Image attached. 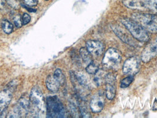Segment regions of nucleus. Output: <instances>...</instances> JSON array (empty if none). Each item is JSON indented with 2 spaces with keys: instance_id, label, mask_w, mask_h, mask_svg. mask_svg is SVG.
Returning <instances> with one entry per match:
<instances>
[{
  "instance_id": "5701e85b",
  "label": "nucleus",
  "mask_w": 157,
  "mask_h": 118,
  "mask_svg": "<svg viewBox=\"0 0 157 118\" xmlns=\"http://www.w3.org/2000/svg\"><path fill=\"white\" fill-rule=\"evenodd\" d=\"M31 20V17L30 16H29L28 14L27 13H24L23 14V16H22V19H21V21H22V24L23 25H27V24H29L30 23Z\"/></svg>"
},
{
  "instance_id": "9b49d317",
  "label": "nucleus",
  "mask_w": 157,
  "mask_h": 118,
  "mask_svg": "<svg viewBox=\"0 0 157 118\" xmlns=\"http://www.w3.org/2000/svg\"><path fill=\"white\" fill-rule=\"evenodd\" d=\"M104 99L101 96H94L90 102L91 110L94 113L100 112L104 107Z\"/></svg>"
},
{
  "instance_id": "bb28decb",
  "label": "nucleus",
  "mask_w": 157,
  "mask_h": 118,
  "mask_svg": "<svg viewBox=\"0 0 157 118\" xmlns=\"http://www.w3.org/2000/svg\"><path fill=\"white\" fill-rule=\"evenodd\" d=\"M152 109H153L154 110H157V102L156 100H155V101L154 103V105H153Z\"/></svg>"
},
{
  "instance_id": "9d476101",
  "label": "nucleus",
  "mask_w": 157,
  "mask_h": 118,
  "mask_svg": "<svg viewBox=\"0 0 157 118\" xmlns=\"http://www.w3.org/2000/svg\"><path fill=\"white\" fill-rule=\"evenodd\" d=\"M12 98V92L9 89L0 92V115L7 109Z\"/></svg>"
},
{
  "instance_id": "dca6fc26",
  "label": "nucleus",
  "mask_w": 157,
  "mask_h": 118,
  "mask_svg": "<svg viewBox=\"0 0 157 118\" xmlns=\"http://www.w3.org/2000/svg\"><path fill=\"white\" fill-rule=\"evenodd\" d=\"M74 76L75 80L80 86L86 87L87 85V79L86 76L84 73L80 72H78L74 73Z\"/></svg>"
},
{
  "instance_id": "aec40b11",
  "label": "nucleus",
  "mask_w": 157,
  "mask_h": 118,
  "mask_svg": "<svg viewBox=\"0 0 157 118\" xmlns=\"http://www.w3.org/2000/svg\"><path fill=\"white\" fill-rule=\"evenodd\" d=\"M86 70L87 72L90 74H96V73L99 71V66L92 62L87 65Z\"/></svg>"
},
{
  "instance_id": "f8f14e48",
  "label": "nucleus",
  "mask_w": 157,
  "mask_h": 118,
  "mask_svg": "<svg viewBox=\"0 0 157 118\" xmlns=\"http://www.w3.org/2000/svg\"><path fill=\"white\" fill-rule=\"evenodd\" d=\"M16 107L20 110L22 116L27 115L30 110V100L25 97H22L18 101Z\"/></svg>"
},
{
  "instance_id": "f257e3e1",
  "label": "nucleus",
  "mask_w": 157,
  "mask_h": 118,
  "mask_svg": "<svg viewBox=\"0 0 157 118\" xmlns=\"http://www.w3.org/2000/svg\"><path fill=\"white\" fill-rule=\"evenodd\" d=\"M30 110L33 117H44L46 113V102L43 94L38 87L32 89L30 95Z\"/></svg>"
},
{
  "instance_id": "423d86ee",
  "label": "nucleus",
  "mask_w": 157,
  "mask_h": 118,
  "mask_svg": "<svg viewBox=\"0 0 157 118\" xmlns=\"http://www.w3.org/2000/svg\"><path fill=\"white\" fill-rule=\"evenodd\" d=\"M140 61L136 57H131L127 59L123 66V72L125 74L134 75L139 71Z\"/></svg>"
},
{
  "instance_id": "4468645a",
  "label": "nucleus",
  "mask_w": 157,
  "mask_h": 118,
  "mask_svg": "<svg viewBox=\"0 0 157 118\" xmlns=\"http://www.w3.org/2000/svg\"><path fill=\"white\" fill-rule=\"evenodd\" d=\"M123 4L126 7L133 9H143L146 8L142 0H123Z\"/></svg>"
},
{
  "instance_id": "7ed1b4c3",
  "label": "nucleus",
  "mask_w": 157,
  "mask_h": 118,
  "mask_svg": "<svg viewBox=\"0 0 157 118\" xmlns=\"http://www.w3.org/2000/svg\"><path fill=\"white\" fill-rule=\"evenodd\" d=\"M121 22L135 39L141 42H147L149 40V34L146 29L136 21L129 18H124L121 20Z\"/></svg>"
},
{
  "instance_id": "1a4fd4ad",
  "label": "nucleus",
  "mask_w": 157,
  "mask_h": 118,
  "mask_svg": "<svg viewBox=\"0 0 157 118\" xmlns=\"http://www.w3.org/2000/svg\"><path fill=\"white\" fill-rule=\"evenodd\" d=\"M106 96L109 100H112L116 95V87L115 86V78L112 74L106 76Z\"/></svg>"
},
{
  "instance_id": "0eeeda50",
  "label": "nucleus",
  "mask_w": 157,
  "mask_h": 118,
  "mask_svg": "<svg viewBox=\"0 0 157 118\" xmlns=\"http://www.w3.org/2000/svg\"><path fill=\"white\" fill-rule=\"evenodd\" d=\"M157 55V39L148 45L142 53V60L144 63H148Z\"/></svg>"
},
{
  "instance_id": "412c9836",
  "label": "nucleus",
  "mask_w": 157,
  "mask_h": 118,
  "mask_svg": "<svg viewBox=\"0 0 157 118\" xmlns=\"http://www.w3.org/2000/svg\"><path fill=\"white\" fill-rule=\"evenodd\" d=\"M134 80V76L133 75H129V77L124 79L121 83V87L122 88H125L130 85V84L132 83V82Z\"/></svg>"
},
{
  "instance_id": "f3484780",
  "label": "nucleus",
  "mask_w": 157,
  "mask_h": 118,
  "mask_svg": "<svg viewBox=\"0 0 157 118\" xmlns=\"http://www.w3.org/2000/svg\"><path fill=\"white\" fill-rule=\"evenodd\" d=\"M54 78L57 80V82L60 84V85L63 86L66 83V77L64 75L63 72L60 69H57L53 75Z\"/></svg>"
},
{
  "instance_id": "ddd939ff",
  "label": "nucleus",
  "mask_w": 157,
  "mask_h": 118,
  "mask_svg": "<svg viewBox=\"0 0 157 118\" xmlns=\"http://www.w3.org/2000/svg\"><path fill=\"white\" fill-rule=\"evenodd\" d=\"M46 84L47 89L52 92H58L60 86V84L52 75H48L47 77L46 80Z\"/></svg>"
},
{
  "instance_id": "393cba45",
  "label": "nucleus",
  "mask_w": 157,
  "mask_h": 118,
  "mask_svg": "<svg viewBox=\"0 0 157 118\" xmlns=\"http://www.w3.org/2000/svg\"><path fill=\"white\" fill-rule=\"evenodd\" d=\"M24 2L30 7L36 6L38 4V0H22Z\"/></svg>"
},
{
  "instance_id": "a211bd4d",
  "label": "nucleus",
  "mask_w": 157,
  "mask_h": 118,
  "mask_svg": "<svg viewBox=\"0 0 157 118\" xmlns=\"http://www.w3.org/2000/svg\"><path fill=\"white\" fill-rule=\"evenodd\" d=\"M145 8H148L157 13V0H142Z\"/></svg>"
},
{
  "instance_id": "f03ea898",
  "label": "nucleus",
  "mask_w": 157,
  "mask_h": 118,
  "mask_svg": "<svg viewBox=\"0 0 157 118\" xmlns=\"http://www.w3.org/2000/svg\"><path fill=\"white\" fill-rule=\"evenodd\" d=\"M46 117L48 118L66 117V110L63 103L56 96H49L47 97Z\"/></svg>"
},
{
  "instance_id": "6e6552de",
  "label": "nucleus",
  "mask_w": 157,
  "mask_h": 118,
  "mask_svg": "<svg viewBox=\"0 0 157 118\" xmlns=\"http://www.w3.org/2000/svg\"><path fill=\"white\" fill-rule=\"evenodd\" d=\"M89 52L94 56H99L104 51V45L102 42L97 40H89L86 43Z\"/></svg>"
},
{
  "instance_id": "2eb2a0df",
  "label": "nucleus",
  "mask_w": 157,
  "mask_h": 118,
  "mask_svg": "<svg viewBox=\"0 0 157 118\" xmlns=\"http://www.w3.org/2000/svg\"><path fill=\"white\" fill-rule=\"evenodd\" d=\"M80 55L83 62L88 65L92 62V54L89 52L86 48H82L80 49Z\"/></svg>"
},
{
  "instance_id": "6ab92c4d",
  "label": "nucleus",
  "mask_w": 157,
  "mask_h": 118,
  "mask_svg": "<svg viewBox=\"0 0 157 118\" xmlns=\"http://www.w3.org/2000/svg\"><path fill=\"white\" fill-rule=\"evenodd\" d=\"M2 28L4 32L7 34L13 31V25L7 20H4L2 23Z\"/></svg>"
},
{
  "instance_id": "20e7f679",
  "label": "nucleus",
  "mask_w": 157,
  "mask_h": 118,
  "mask_svg": "<svg viewBox=\"0 0 157 118\" xmlns=\"http://www.w3.org/2000/svg\"><path fill=\"white\" fill-rule=\"evenodd\" d=\"M134 20L146 30L157 33V16L150 14L136 13L133 14Z\"/></svg>"
},
{
  "instance_id": "b1692460",
  "label": "nucleus",
  "mask_w": 157,
  "mask_h": 118,
  "mask_svg": "<svg viewBox=\"0 0 157 118\" xmlns=\"http://www.w3.org/2000/svg\"><path fill=\"white\" fill-rule=\"evenodd\" d=\"M71 109L73 115H75V117H78V110L77 109V107L73 103H71L70 104Z\"/></svg>"
},
{
  "instance_id": "cd10ccee",
  "label": "nucleus",
  "mask_w": 157,
  "mask_h": 118,
  "mask_svg": "<svg viewBox=\"0 0 157 118\" xmlns=\"http://www.w3.org/2000/svg\"><path fill=\"white\" fill-rule=\"evenodd\" d=\"M45 1H48V0H45Z\"/></svg>"
},
{
  "instance_id": "4be33fe9",
  "label": "nucleus",
  "mask_w": 157,
  "mask_h": 118,
  "mask_svg": "<svg viewBox=\"0 0 157 118\" xmlns=\"http://www.w3.org/2000/svg\"><path fill=\"white\" fill-rule=\"evenodd\" d=\"M13 20H14V23L16 27L20 28L23 25L22 21H21V17L20 15L15 16L13 18Z\"/></svg>"
},
{
  "instance_id": "a878e982",
  "label": "nucleus",
  "mask_w": 157,
  "mask_h": 118,
  "mask_svg": "<svg viewBox=\"0 0 157 118\" xmlns=\"http://www.w3.org/2000/svg\"><path fill=\"white\" fill-rule=\"evenodd\" d=\"M5 3H6L5 0H0V8L4 7V6L5 5Z\"/></svg>"
},
{
  "instance_id": "39448f33",
  "label": "nucleus",
  "mask_w": 157,
  "mask_h": 118,
  "mask_svg": "<svg viewBox=\"0 0 157 118\" xmlns=\"http://www.w3.org/2000/svg\"><path fill=\"white\" fill-rule=\"evenodd\" d=\"M121 56L120 52L114 48H109L105 54L102 63L103 66L109 69H115L120 64Z\"/></svg>"
}]
</instances>
